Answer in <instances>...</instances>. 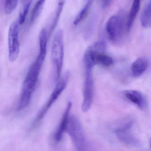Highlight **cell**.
I'll list each match as a JSON object with an SVG mask.
<instances>
[{
	"label": "cell",
	"mask_w": 151,
	"mask_h": 151,
	"mask_svg": "<svg viewBox=\"0 0 151 151\" xmlns=\"http://www.w3.org/2000/svg\"><path fill=\"white\" fill-rule=\"evenodd\" d=\"M124 12L110 18L106 22V31L110 41L115 44H122L127 33L129 32L127 28V19Z\"/></svg>",
	"instance_id": "cell-2"
},
{
	"label": "cell",
	"mask_w": 151,
	"mask_h": 151,
	"mask_svg": "<svg viewBox=\"0 0 151 151\" xmlns=\"http://www.w3.org/2000/svg\"><path fill=\"white\" fill-rule=\"evenodd\" d=\"M64 56V33L59 29L54 36L51 47V59L55 71V81L57 82L61 78Z\"/></svg>",
	"instance_id": "cell-6"
},
{
	"label": "cell",
	"mask_w": 151,
	"mask_h": 151,
	"mask_svg": "<svg viewBox=\"0 0 151 151\" xmlns=\"http://www.w3.org/2000/svg\"><path fill=\"white\" fill-rule=\"evenodd\" d=\"M123 94L129 101L136 106L140 110H145L147 107L146 99L143 94L140 91L129 90L124 91Z\"/></svg>",
	"instance_id": "cell-11"
},
{
	"label": "cell",
	"mask_w": 151,
	"mask_h": 151,
	"mask_svg": "<svg viewBox=\"0 0 151 151\" xmlns=\"http://www.w3.org/2000/svg\"><path fill=\"white\" fill-rule=\"evenodd\" d=\"M70 77V73L67 72L57 82L55 88L53 90L51 95L35 119L32 124V128L35 127L42 120L47 112L65 90L68 84Z\"/></svg>",
	"instance_id": "cell-5"
},
{
	"label": "cell",
	"mask_w": 151,
	"mask_h": 151,
	"mask_svg": "<svg viewBox=\"0 0 151 151\" xmlns=\"http://www.w3.org/2000/svg\"><path fill=\"white\" fill-rule=\"evenodd\" d=\"M106 44L101 41L98 42L88 48L83 57V64L85 66L94 67L99 65L109 67L114 63V60L111 57L105 54Z\"/></svg>",
	"instance_id": "cell-3"
},
{
	"label": "cell",
	"mask_w": 151,
	"mask_h": 151,
	"mask_svg": "<svg viewBox=\"0 0 151 151\" xmlns=\"http://www.w3.org/2000/svg\"><path fill=\"white\" fill-rule=\"evenodd\" d=\"M72 104L71 102H68L63 114L61 121L54 135L55 142L58 143L62 140L64 134L66 132V128L68 126L70 118V112L71 109Z\"/></svg>",
	"instance_id": "cell-10"
},
{
	"label": "cell",
	"mask_w": 151,
	"mask_h": 151,
	"mask_svg": "<svg viewBox=\"0 0 151 151\" xmlns=\"http://www.w3.org/2000/svg\"><path fill=\"white\" fill-rule=\"evenodd\" d=\"M19 0H5L4 11L6 14H11L16 9Z\"/></svg>",
	"instance_id": "cell-18"
},
{
	"label": "cell",
	"mask_w": 151,
	"mask_h": 151,
	"mask_svg": "<svg viewBox=\"0 0 151 151\" xmlns=\"http://www.w3.org/2000/svg\"><path fill=\"white\" fill-rule=\"evenodd\" d=\"M48 36L47 30L43 28L39 35L40 50L38 56L30 66L23 82L17 108L18 111L24 110L28 106L35 90L47 54Z\"/></svg>",
	"instance_id": "cell-1"
},
{
	"label": "cell",
	"mask_w": 151,
	"mask_h": 151,
	"mask_svg": "<svg viewBox=\"0 0 151 151\" xmlns=\"http://www.w3.org/2000/svg\"><path fill=\"white\" fill-rule=\"evenodd\" d=\"M85 73L83 82V99L81 108L83 111L86 112L90 109L92 106L94 94V79L93 68L84 67Z\"/></svg>",
	"instance_id": "cell-7"
},
{
	"label": "cell",
	"mask_w": 151,
	"mask_h": 151,
	"mask_svg": "<svg viewBox=\"0 0 151 151\" xmlns=\"http://www.w3.org/2000/svg\"><path fill=\"white\" fill-rule=\"evenodd\" d=\"M91 4H92V0H88V2L84 5L83 8L80 11L73 21V24L75 25H77L78 24H80L87 17L90 10Z\"/></svg>",
	"instance_id": "cell-15"
},
{
	"label": "cell",
	"mask_w": 151,
	"mask_h": 151,
	"mask_svg": "<svg viewBox=\"0 0 151 151\" xmlns=\"http://www.w3.org/2000/svg\"><path fill=\"white\" fill-rule=\"evenodd\" d=\"M141 0H134L132 7L127 19V28L129 32H130L134 21L139 12L141 6Z\"/></svg>",
	"instance_id": "cell-13"
},
{
	"label": "cell",
	"mask_w": 151,
	"mask_h": 151,
	"mask_svg": "<svg viewBox=\"0 0 151 151\" xmlns=\"http://www.w3.org/2000/svg\"><path fill=\"white\" fill-rule=\"evenodd\" d=\"M111 0H104V7H106L111 2Z\"/></svg>",
	"instance_id": "cell-19"
},
{
	"label": "cell",
	"mask_w": 151,
	"mask_h": 151,
	"mask_svg": "<svg viewBox=\"0 0 151 151\" xmlns=\"http://www.w3.org/2000/svg\"><path fill=\"white\" fill-rule=\"evenodd\" d=\"M46 0H38L32 10L30 19V24H32L40 16Z\"/></svg>",
	"instance_id": "cell-16"
},
{
	"label": "cell",
	"mask_w": 151,
	"mask_h": 151,
	"mask_svg": "<svg viewBox=\"0 0 151 151\" xmlns=\"http://www.w3.org/2000/svg\"><path fill=\"white\" fill-rule=\"evenodd\" d=\"M19 25L18 20L11 24L8 34L9 57L10 62H15L19 55L20 45L19 40Z\"/></svg>",
	"instance_id": "cell-8"
},
{
	"label": "cell",
	"mask_w": 151,
	"mask_h": 151,
	"mask_svg": "<svg viewBox=\"0 0 151 151\" xmlns=\"http://www.w3.org/2000/svg\"><path fill=\"white\" fill-rule=\"evenodd\" d=\"M24 1H32V0H22Z\"/></svg>",
	"instance_id": "cell-20"
},
{
	"label": "cell",
	"mask_w": 151,
	"mask_h": 151,
	"mask_svg": "<svg viewBox=\"0 0 151 151\" xmlns=\"http://www.w3.org/2000/svg\"><path fill=\"white\" fill-rule=\"evenodd\" d=\"M133 124L132 121L126 122L117 127L114 132L119 140L123 143L130 146H138L140 145V142L130 133Z\"/></svg>",
	"instance_id": "cell-9"
},
{
	"label": "cell",
	"mask_w": 151,
	"mask_h": 151,
	"mask_svg": "<svg viewBox=\"0 0 151 151\" xmlns=\"http://www.w3.org/2000/svg\"><path fill=\"white\" fill-rule=\"evenodd\" d=\"M141 22L142 25L145 28H149L151 26V0H149L142 12L141 16Z\"/></svg>",
	"instance_id": "cell-14"
},
{
	"label": "cell",
	"mask_w": 151,
	"mask_h": 151,
	"mask_svg": "<svg viewBox=\"0 0 151 151\" xmlns=\"http://www.w3.org/2000/svg\"><path fill=\"white\" fill-rule=\"evenodd\" d=\"M149 64L144 58H139L134 61L131 65V72L134 77L141 76L146 71Z\"/></svg>",
	"instance_id": "cell-12"
},
{
	"label": "cell",
	"mask_w": 151,
	"mask_h": 151,
	"mask_svg": "<svg viewBox=\"0 0 151 151\" xmlns=\"http://www.w3.org/2000/svg\"><path fill=\"white\" fill-rule=\"evenodd\" d=\"M66 132L77 151H91L89 143L81 124L75 116H70Z\"/></svg>",
	"instance_id": "cell-4"
},
{
	"label": "cell",
	"mask_w": 151,
	"mask_h": 151,
	"mask_svg": "<svg viewBox=\"0 0 151 151\" xmlns=\"http://www.w3.org/2000/svg\"><path fill=\"white\" fill-rule=\"evenodd\" d=\"M64 3L65 0H61L58 3L57 8L56 11L55 15V17H54V19H53L52 25H51L50 29L49 36H50V35L53 32V31L55 30V28L57 25L58 23V20H59V18H60L61 13H62V11H63V9Z\"/></svg>",
	"instance_id": "cell-17"
}]
</instances>
